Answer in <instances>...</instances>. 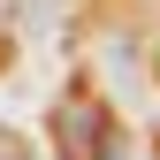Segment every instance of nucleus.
Here are the masks:
<instances>
[{
	"instance_id": "1",
	"label": "nucleus",
	"mask_w": 160,
	"mask_h": 160,
	"mask_svg": "<svg viewBox=\"0 0 160 160\" xmlns=\"http://www.w3.org/2000/svg\"><path fill=\"white\" fill-rule=\"evenodd\" d=\"M53 152L61 160H122V130L92 92H61L53 99Z\"/></svg>"
},
{
	"instance_id": "2",
	"label": "nucleus",
	"mask_w": 160,
	"mask_h": 160,
	"mask_svg": "<svg viewBox=\"0 0 160 160\" xmlns=\"http://www.w3.org/2000/svg\"><path fill=\"white\" fill-rule=\"evenodd\" d=\"M0 160H38V152H31V137H23V130L0 122Z\"/></svg>"
}]
</instances>
